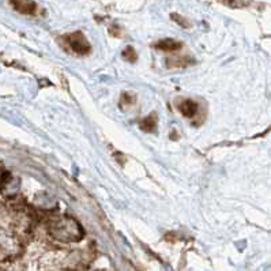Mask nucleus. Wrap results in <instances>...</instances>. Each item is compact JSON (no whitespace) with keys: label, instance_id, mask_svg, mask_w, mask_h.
<instances>
[{"label":"nucleus","instance_id":"9","mask_svg":"<svg viewBox=\"0 0 271 271\" xmlns=\"http://www.w3.org/2000/svg\"><path fill=\"white\" fill-rule=\"evenodd\" d=\"M135 102V95L131 94V93H124L121 95V102H120V105H132Z\"/></svg>","mask_w":271,"mask_h":271},{"label":"nucleus","instance_id":"3","mask_svg":"<svg viewBox=\"0 0 271 271\" xmlns=\"http://www.w3.org/2000/svg\"><path fill=\"white\" fill-rule=\"evenodd\" d=\"M11 4L14 8L25 15H34L37 6L33 0H11Z\"/></svg>","mask_w":271,"mask_h":271},{"label":"nucleus","instance_id":"4","mask_svg":"<svg viewBox=\"0 0 271 271\" xmlns=\"http://www.w3.org/2000/svg\"><path fill=\"white\" fill-rule=\"evenodd\" d=\"M177 108H179V111H180V113L183 115L184 118L192 119L198 113L199 105L194 100H183L179 102Z\"/></svg>","mask_w":271,"mask_h":271},{"label":"nucleus","instance_id":"5","mask_svg":"<svg viewBox=\"0 0 271 271\" xmlns=\"http://www.w3.org/2000/svg\"><path fill=\"white\" fill-rule=\"evenodd\" d=\"M181 42L176 41V40H172V38H166V40H161L158 41L154 48L157 49H161V51H165V52H175V51H179L181 48Z\"/></svg>","mask_w":271,"mask_h":271},{"label":"nucleus","instance_id":"1","mask_svg":"<svg viewBox=\"0 0 271 271\" xmlns=\"http://www.w3.org/2000/svg\"><path fill=\"white\" fill-rule=\"evenodd\" d=\"M48 232L55 240H59L61 242L78 241L83 237V230L79 224L67 217L51 219L48 224Z\"/></svg>","mask_w":271,"mask_h":271},{"label":"nucleus","instance_id":"6","mask_svg":"<svg viewBox=\"0 0 271 271\" xmlns=\"http://www.w3.org/2000/svg\"><path fill=\"white\" fill-rule=\"evenodd\" d=\"M155 127H157V116L155 115H150L141 121V128L145 132H153V131H155Z\"/></svg>","mask_w":271,"mask_h":271},{"label":"nucleus","instance_id":"10","mask_svg":"<svg viewBox=\"0 0 271 271\" xmlns=\"http://www.w3.org/2000/svg\"><path fill=\"white\" fill-rule=\"evenodd\" d=\"M172 19H173V21H176L177 24L180 25V26H183V28H188L189 26L188 21H187V19H184L183 17H180L179 14H172Z\"/></svg>","mask_w":271,"mask_h":271},{"label":"nucleus","instance_id":"2","mask_svg":"<svg viewBox=\"0 0 271 271\" xmlns=\"http://www.w3.org/2000/svg\"><path fill=\"white\" fill-rule=\"evenodd\" d=\"M64 41L65 44L71 48V51L72 52H75L77 55H89L90 51H91V48H90V44L86 40V37L83 33L81 31H75V33H72V34H68L64 37Z\"/></svg>","mask_w":271,"mask_h":271},{"label":"nucleus","instance_id":"7","mask_svg":"<svg viewBox=\"0 0 271 271\" xmlns=\"http://www.w3.org/2000/svg\"><path fill=\"white\" fill-rule=\"evenodd\" d=\"M168 65L169 67H187V65L189 64H194L195 60L194 59H189L188 58H185V56H183V58H179V59H168Z\"/></svg>","mask_w":271,"mask_h":271},{"label":"nucleus","instance_id":"8","mask_svg":"<svg viewBox=\"0 0 271 271\" xmlns=\"http://www.w3.org/2000/svg\"><path fill=\"white\" fill-rule=\"evenodd\" d=\"M123 58L127 61H130V63H135L136 61V52L134 51V48L132 47H127L123 51Z\"/></svg>","mask_w":271,"mask_h":271}]
</instances>
